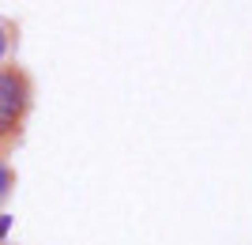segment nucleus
<instances>
[{"label":"nucleus","instance_id":"f257e3e1","mask_svg":"<svg viewBox=\"0 0 252 245\" xmlns=\"http://www.w3.org/2000/svg\"><path fill=\"white\" fill-rule=\"evenodd\" d=\"M31 106V83L19 68H0V140L19 132V121Z\"/></svg>","mask_w":252,"mask_h":245},{"label":"nucleus","instance_id":"f03ea898","mask_svg":"<svg viewBox=\"0 0 252 245\" xmlns=\"http://www.w3.org/2000/svg\"><path fill=\"white\" fill-rule=\"evenodd\" d=\"M15 189V174L8 170V166H4V162H0V200H8V192Z\"/></svg>","mask_w":252,"mask_h":245},{"label":"nucleus","instance_id":"7ed1b4c3","mask_svg":"<svg viewBox=\"0 0 252 245\" xmlns=\"http://www.w3.org/2000/svg\"><path fill=\"white\" fill-rule=\"evenodd\" d=\"M8 45H11V38H8V27L0 23V61H4V53H8Z\"/></svg>","mask_w":252,"mask_h":245},{"label":"nucleus","instance_id":"20e7f679","mask_svg":"<svg viewBox=\"0 0 252 245\" xmlns=\"http://www.w3.org/2000/svg\"><path fill=\"white\" fill-rule=\"evenodd\" d=\"M8 230H11V215H0V238L8 234Z\"/></svg>","mask_w":252,"mask_h":245}]
</instances>
